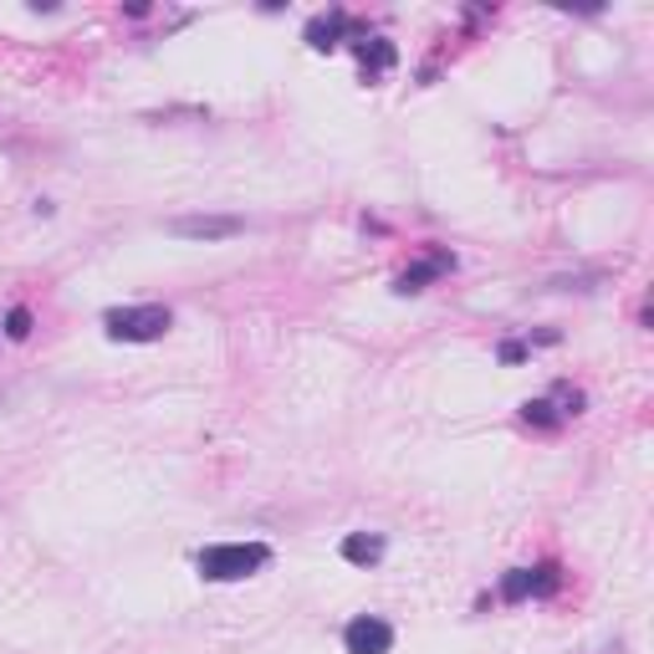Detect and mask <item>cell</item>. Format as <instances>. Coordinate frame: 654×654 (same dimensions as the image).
I'll use <instances>...</instances> for the list:
<instances>
[{
  "instance_id": "6da1fadb",
  "label": "cell",
  "mask_w": 654,
  "mask_h": 654,
  "mask_svg": "<svg viewBox=\"0 0 654 654\" xmlns=\"http://www.w3.org/2000/svg\"><path fill=\"white\" fill-rule=\"evenodd\" d=\"M267 563H271L267 542H210V548L194 557V567H200L205 583H246Z\"/></svg>"
},
{
  "instance_id": "9c48e42d",
  "label": "cell",
  "mask_w": 654,
  "mask_h": 654,
  "mask_svg": "<svg viewBox=\"0 0 654 654\" xmlns=\"http://www.w3.org/2000/svg\"><path fill=\"white\" fill-rule=\"evenodd\" d=\"M521 419L537 425V430H557V425H563V415L552 409V399H527V404H521Z\"/></svg>"
},
{
  "instance_id": "30bf717a",
  "label": "cell",
  "mask_w": 654,
  "mask_h": 654,
  "mask_svg": "<svg viewBox=\"0 0 654 654\" xmlns=\"http://www.w3.org/2000/svg\"><path fill=\"white\" fill-rule=\"evenodd\" d=\"M501 598L506 604H521V598H532V567H511L501 578Z\"/></svg>"
},
{
  "instance_id": "52a82bcc",
  "label": "cell",
  "mask_w": 654,
  "mask_h": 654,
  "mask_svg": "<svg viewBox=\"0 0 654 654\" xmlns=\"http://www.w3.org/2000/svg\"><path fill=\"white\" fill-rule=\"evenodd\" d=\"M353 52L358 61H363V77H384L394 61H399V52H394V42H384V36H353Z\"/></svg>"
},
{
  "instance_id": "7a4b0ae2",
  "label": "cell",
  "mask_w": 654,
  "mask_h": 654,
  "mask_svg": "<svg viewBox=\"0 0 654 654\" xmlns=\"http://www.w3.org/2000/svg\"><path fill=\"white\" fill-rule=\"evenodd\" d=\"M174 327V313L164 302H138V307H113L103 313V332L113 342H159Z\"/></svg>"
},
{
  "instance_id": "5b68a950",
  "label": "cell",
  "mask_w": 654,
  "mask_h": 654,
  "mask_svg": "<svg viewBox=\"0 0 654 654\" xmlns=\"http://www.w3.org/2000/svg\"><path fill=\"white\" fill-rule=\"evenodd\" d=\"M169 230L184 240H230L246 230V221H236V215H179V221H169Z\"/></svg>"
},
{
  "instance_id": "8992f818",
  "label": "cell",
  "mask_w": 654,
  "mask_h": 654,
  "mask_svg": "<svg viewBox=\"0 0 654 654\" xmlns=\"http://www.w3.org/2000/svg\"><path fill=\"white\" fill-rule=\"evenodd\" d=\"M348 31H353V15H348V11L313 15V21H307V46H313V52H332Z\"/></svg>"
},
{
  "instance_id": "8fae6325",
  "label": "cell",
  "mask_w": 654,
  "mask_h": 654,
  "mask_svg": "<svg viewBox=\"0 0 654 654\" xmlns=\"http://www.w3.org/2000/svg\"><path fill=\"white\" fill-rule=\"evenodd\" d=\"M5 332H11L15 342L31 338V313H26V307H11V317H5Z\"/></svg>"
},
{
  "instance_id": "3957f363",
  "label": "cell",
  "mask_w": 654,
  "mask_h": 654,
  "mask_svg": "<svg viewBox=\"0 0 654 654\" xmlns=\"http://www.w3.org/2000/svg\"><path fill=\"white\" fill-rule=\"evenodd\" d=\"M342 650L348 654H388L394 650V624L379 613H358L353 624L342 629Z\"/></svg>"
},
{
  "instance_id": "ba28073f",
  "label": "cell",
  "mask_w": 654,
  "mask_h": 654,
  "mask_svg": "<svg viewBox=\"0 0 654 654\" xmlns=\"http://www.w3.org/2000/svg\"><path fill=\"white\" fill-rule=\"evenodd\" d=\"M384 532H353V537H342V557L358 567H373L379 557H384Z\"/></svg>"
},
{
  "instance_id": "277c9868",
  "label": "cell",
  "mask_w": 654,
  "mask_h": 654,
  "mask_svg": "<svg viewBox=\"0 0 654 654\" xmlns=\"http://www.w3.org/2000/svg\"><path fill=\"white\" fill-rule=\"evenodd\" d=\"M450 271H455V256H450V251H425L415 267L394 277V292H399V297H415V292H425L430 282L450 277Z\"/></svg>"
},
{
  "instance_id": "7c38bea8",
  "label": "cell",
  "mask_w": 654,
  "mask_h": 654,
  "mask_svg": "<svg viewBox=\"0 0 654 654\" xmlns=\"http://www.w3.org/2000/svg\"><path fill=\"white\" fill-rule=\"evenodd\" d=\"M496 358H501V363H521V358H527V342H501Z\"/></svg>"
}]
</instances>
